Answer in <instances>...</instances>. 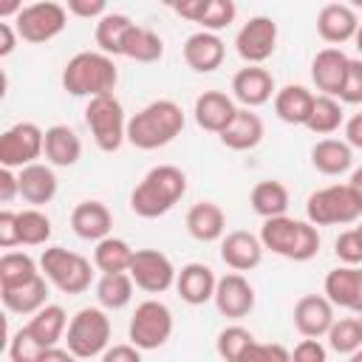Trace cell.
Listing matches in <instances>:
<instances>
[{
    "label": "cell",
    "instance_id": "cell-1",
    "mask_svg": "<svg viewBox=\"0 0 362 362\" xmlns=\"http://www.w3.org/2000/svg\"><path fill=\"white\" fill-rule=\"evenodd\" d=\"M187 192V175L175 164H158L144 173V178L130 192V209L139 218L167 215Z\"/></svg>",
    "mask_w": 362,
    "mask_h": 362
},
{
    "label": "cell",
    "instance_id": "cell-2",
    "mask_svg": "<svg viewBox=\"0 0 362 362\" xmlns=\"http://www.w3.org/2000/svg\"><path fill=\"white\" fill-rule=\"evenodd\" d=\"M184 130V110L173 99H156L127 119V141L136 150H158Z\"/></svg>",
    "mask_w": 362,
    "mask_h": 362
},
{
    "label": "cell",
    "instance_id": "cell-3",
    "mask_svg": "<svg viewBox=\"0 0 362 362\" xmlns=\"http://www.w3.org/2000/svg\"><path fill=\"white\" fill-rule=\"evenodd\" d=\"M119 82V71L113 65V57L102 51H79L74 54L62 68V88L71 96H107L113 93Z\"/></svg>",
    "mask_w": 362,
    "mask_h": 362
},
{
    "label": "cell",
    "instance_id": "cell-4",
    "mask_svg": "<svg viewBox=\"0 0 362 362\" xmlns=\"http://www.w3.org/2000/svg\"><path fill=\"white\" fill-rule=\"evenodd\" d=\"M257 238H260L263 249H269V252H274V255H280L286 260H294V263H305L320 252L317 226L308 223V221L288 218V215L263 221Z\"/></svg>",
    "mask_w": 362,
    "mask_h": 362
},
{
    "label": "cell",
    "instance_id": "cell-5",
    "mask_svg": "<svg viewBox=\"0 0 362 362\" xmlns=\"http://www.w3.org/2000/svg\"><path fill=\"white\" fill-rule=\"evenodd\" d=\"M65 348L76 359H90L102 356L110 348V317L105 314L102 305H88L79 308L65 331Z\"/></svg>",
    "mask_w": 362,
    "mask_h": 362
},
{
    "label": "cell",
    "instance_id": "cell-6",
    "mask_svg": "<svg viewBox=\"0 0 362 362\" xmlns=\"http://www.w3.org/2000/svg\"><path fill=\"white\" fill-rule=\"evenodd\" d=\"M40 269H42V277L62 294H82L90 288V280H93L90 260L65 246H48L40 255Z\"/></svg>",
    "mask_w": 362,
    "mask_h": 362
},
{
    "label": "cell",
    "instance_id": "cell-7",
    "mask_svg": "<svg viewBox=\"0 0 362 362\" xmlns=\"http://www.w3.org/2000/svg\"><path fill=\"white\" fill-rule=\"evenodd\" d=\"M362 218V204L348 184H331L314 189L305 201V221L314 226H339Z\"/></svg>",
    "mask_w": 362,
    "mask_h": 362
},
{
    "label": "cell",
    "instance_id": "cell-8",
    "mask_svg": "<svg viewBox=\"0 0 362 362\" xmlns=\"http://www.w3.org/2000/svg\"><path fill=\"white\" fill-rule=\"evenodd\" d=\"M85 122H88L90 136H93V141H96V147H99L102 153H116V150L127 141L124 107H122V102H119L113 93L88 99Z\"/></svg>",
    "mask_w": 362,
    "mask_h": 362
},
{
    "label": "cell",
    "instance_id": "cell-9",
    "mask_svg": "<svg viewBox=\"0 0 362 362\" xmlns=\"http://www.w3.org/2000/svg\"><path fill=\"white\" fill-rule=\"evenodd\" d=\"M127 337L139 351H156L173 337V311L161 300H144L136 305Z\"/></svg>",
    "mask_w": 362,
    "mask_h": 362
},
{
    "label": "cell",
    "instance_id": "cell-10",
    "mask_svg": "<svg viewBox=\"0 0 362 362\" xmlns=\"http://www.w3.org/2000/svg\"><path fill=\"white\" fill-rule=\"evenodd\" d=\"M68 25V8L62 3H31L23 6V11L14 17V28L20 34V40L31 42V45H42L51 42L54 37H59Z\"/></svg>",
    "mask_w": 362,
    "mask_h": 362
},
{
    "label": "cell",
    "instance_id": "cell-11",
    "mask_svg": "<svg viewBox=\"0 0 362 362\" xmlns=\"http://www.w3.org/2000/svg\"><path fill=\"white\" fill-rule=\"evenodd\" d=\"M45 156V130L34 122H17L0 136V164L8 170H23Z\"/></svg>",
    "mask_w": 362,
    "mask_h": 362
},
{
    "label": "cell",
    "instance_id": "cell-12",
    "mask_svg": "<svg viewBox=\"0 0 362 362\" xmlns=\"http://www.w3.org/2000/svg\"><path fill=\"white\" fill-rule=\"evenodd\" d=\"M127 274L133 277L136 288L147 294H164L167 288L175 286V277H178L173 260L158 249H136Z\"/></svg>",
    "mask_w": 362,
    "mask_h": 362
},
{
    "label": "cell",
    "instance_id": "cell-13",
    "mask_svg": "<svg viewBox=\"0 0 362 362\" xmlns=\"http://www.w3.org/2000/svg\"><path fill=\"white\" fill-rule=\"evenodd\" d=\"M277 48V23L266 14L252 17L235 37V51L246 65H263Z\"/></svg>",
    "mask_w": 362,
    "mask_h": 362
},
{
    "label": "cell",
    "instance_id": "cell-14",
    "mask_svg": "<svg viewBox=\"0 0 362 362\" xmlns=\"http://www.w3.org/2000/svg\"><path fill=\"white\" fill-rule=\"evenodd\" d=\"M291 320H294V328L305 339H320L331 331L337 317H334V305L325 294H305L294 303Z\"/></svg>",
    "mask_w": 362,
    "mask_h": 362
},
{
    "label": "cell",
    "instance_id": "cell-15",
    "mask_svg": "<svg viewBox=\"0 0 362 362\" xmlns=\"http://www.w3.org/2000/svg\"><path fill=\"white\" fill-rule=\"evenodd\" d=\"M173 11L189 23H198L201 31L218 34L221 28L235 23L238 6L232 0H181V3H173Z\"/></svg>",
    "mask_w": 362,
    "mask_h": 362
},
{
    "label": "cell",
    "instance_id": "cell-16",
    "mask_svg": "<svg viewBox=\"0 0 362 362\" xmlns=\"http://www.w3.org/2000/svg\"><path fill=\"white\" fill-rule=\"evenodd\" d=\"M325 297L334 308L362 314V266H337L325 274Z\"/></svg>",
    "mask_w": 362,
    "mask_h": 362
},
{
    "label": "cell",
    "instance_id": "cell-17",
    "mask_svg": "<svg viewBox=\"0 0 362 362\" xmlns=\"http://www.w3.org/2000/svg\"><path fill=\"white\" fill-rule=\"evenodd\" d=\"M215 308L229 317V320H240L246 317L252 308H255V288L252 283L238 274V272H229L223 277H218V286H215Z\"/></svg>",
    "mask_w": 362,
    "mask_h": 362
},
{
    "label": "cell",
    "instance_id": "cell-18",
    "mask_svg": "<svg viewBox=\"0 0 362 362\" xmlns=\"http://www.w3.org/2000/svg\"><path fill=\"white\" fill-rule=\"evenodd\" d=\"M274 93V76L263 65H246L232 76V96L249 110L266 105Z\"/></svg>",
    "mask_w": 362,
    "mask_h": 362
},
{
    "label": "cell",
    "instance_id": "cell-19",
    "mask_svg": "<svg viewBox=\"0 0 362 362\" xmlns=\"http://www.w3.org/2000/svg\"><path fill=\"white\" fill-rule=\"evenodd\" d=\"M181 54H184V62L195 74H212L215 68H221V62L226 57V45L212 31H195L184 40Z\"/></svg>",
    "mask_w": 362,
    "mask_h": 362
},
{
    "label": "cell",
    "instance_id": "cell-20",
    "mask_svg": "<svg viewBox=\"0 0 362 362\" xmlns=\"http://www.w3.org/2000/svg\"><path fill=\"white\" fill-rule=\"evenodd\" d=\"M221 260L238 274L240 272H252L263 260V243H260L257 235H252L246 229L226 232L223 240H221Z\"/></svg>",
    "mask_w": 362,
    "mask_h": 362
},
{
    "label": "cell",
    "instance_id": "cell-21",
    "mask_svg": "<svg viewBox=\"0 0 362 362\" xmlns=\"http://www.w3.org/2000/svg\"><path fill=\"white\" fill-rule=\"evenodd\" d=\"M359 31V20H356V11L348 6V3H325L317 14V34L331 42V48L354 40Z\"/></svg>",
    "mask_w": 362,
    "mask_h": 362
},
{
    "label": "cell",
    "instance_id": "cell-22",
    "mask_svg": "<svg viewBox=\"0 0 362 362\" xmlns=\"http://www.w3.org/2000/svg\"><path fill=\"white\" fill-rule=\"evenodd\" d=\"M192 113H195V122L201 130L221 136L232 124V119L238 116V107H235L232 96H226L223 90H204L195 99Z\"/></svg>",
    "mask_w": 362,
    "mask_h": 362
},
{
    "label": "cell",
    "instance_id": "cell-23",
    "mask_svg": "<svg viewBox=\"0 0 362 362\" xmlns=\"http://www.w3.org/2000/svg\"><path fill=\"white\" fill-rule=\"evenodd\" d=\"M71 229L82 240H105L113 229V215L102 201H79L71 212Z\"/></svg>",
    "mask_w": 362,
    "mask_h": 362
},
{
    "label": "cell",
    "instance_id": "cell-24",
    "mask_svg": "<svg viewBox=\"0 0 362 362\" xmlns=\"http://www.w3.org/2000/svg\"><path fill=\"white\" fill-rule=\"evenodd\" d=\"M348 59L339 48H322L317 51V57L311 59V79L317 85V90L322 96H339L342 82H345V71H348Z\"/></svg>",
    "mask_w": 362,
    "mask_h": 362
},
{
    "label": "cell",
    "instance_id": "cell-25",
    "mask_svg": "<svg viewBox=\"0 0 362 362\" xmlns=\"http://www.w3.org/2000/svg\"><path fill=\"white\" fill-rule=\"evenodd\" d=\"M218 277L206 263H187L175 277V291L187 305H204L215 297Z\"/></svg>",
    "mask_w": 362,
    "mask_h": 362
},
{
    "label": "cell",
    "instance_id": "cell-26",
    "mask_svg": "<svg viewBox=\"0 0 362 362\" xmlns=\"http://www.w3.org/2000/svg\"><path fill=\"white\" fill-rule=\"evenodd\" d=\"M187 232L201 243L223 240L226 232V215L215 201H198L187 212Z\"/></svg>",
    "mask_w": 362,
    "mask_h": 362
},
{
    "label": "cell",
    "instance_id": "cell-27",
    "mask_svg": "<svg viewBox=\"0 0 362 362\" xmlns=\"http://www.w3.org/2000/svg\"><path fill=\"white\" fill-rule=\"evenodd\" d=\"M223 147L229 150H255L260 141H263V119L249 110V107H238V116L232 119V124L218 136Z\"/></svg>",
    "mask_w": 362,
    "mask_h": 362
},
{
    "label": "cell",
    "instance_id": "cell-28",
    "mask_svg": "<svg viewBox=\"0 0 362 362\" xmlns=\"http://www.w3.org/2000/svg\"><path fill=\"white\" fill-rule=\"evenodd\" d=\"M17 175H20V195H23L25 204L40 209L42 204L54 201V195H57V175H54V170L48 164H40V161L28 164Z\"/></svg>",
    "mask_w": 362,
    "mask_h": 362
},
{
    "label": "cell",
    "instance_id": "cell-29",
    "mask_svg": "<svg viewBox=\"0 0 362 362\" xmlns=\"http://www.w3.org/2000/svg\"><path fill=\"white\" fill-rule=\"evenodd\" d=\"M45 158L51 167H74L82 158V141L74 127L51 124L45 130Z\"/></svg>",
    "mask_w": 362,
    "mask_h": 362
},
{
    "label": "cell",
    "instance_id": "cell-30",
    "mask_svg": "<svg viewBox=\"0 0 362 362\" xmlns=\"http://www.w3.org/2000/svg\"><path fill=\"white\" fill-rule=\"evenodd\" d=\"M0 297L11 314H37L40 308L48 305V280L42 274H37L34 280H28L23 286L0 288Z\"/></svg>",
    "mask_w": 362,
    "mask_h": 362
},
{
    "label": "cell",
    "instance_id": "cell-31",
    "mask_svg": "<svg viewBox=\"0 0 362 362\" xmlns=\"http://www.w3.org/2000/svg\"><path fill=\"white\" fill-rule=\"evenodd\" d=\"M314 107V93L305 85H283L274 93V113L286 124H303L308 122Z\"/></svg>",
    "mask_w": 362,
    "mask_h": 362
},
{
    "label": "cell",
    "instance_id": "cell-32",
    "mask_svg": "<svg viewBox=\"0 0 362 362\" xmlns=\"http://www.w3.org/2000/svg\"><path fill=\"white\" fill-rule=\"evenodd\" d=\"M354 164V150L342 139H320L311 147V167L322 175H342Z\"/></svg>",
    "mask_w": 362,
    "mask_h": 362
},
{
    "label": "cell",
    "instance_id": "cell-33",
    "mask_svg": "<svg viewBox=\"0 0 362 362\" xmlns=\"http://www.w3.org/2000/svg\"><path fill=\"white\" fill-rule=\"evenodd\" d=\"M25 328L31 331V337L42 345V348H54L59 345V339L68 331V314L62 305L48 303L45 308H40L37 314H31V320L25 322Z\"/></svg>",
    "mask_w": 362,
    "mask_h": 362
},
{
    "label": "cell",
    "instance_id": "cell-34",
    "mask_svg": "<svg viewBox=\"0 0 362 362\" xmlns=\"http://www.w3.org/2000/svg\"><path fill=\"white\" fill-rule=\"evenodd\" d=\"M249 204H252V209H255L263 221L280 218V215H286V209H288V189H286L283 181H274V178L257 181V184L252 187V192H249Z\"/></svg>",
    "mask_w": 362,
    "mask_h": 362
},
{
    "label": "cell",
    "instance_id": "cell-35",
    "mask_svg": "<svg viewBox=\"0 0 362 362\" xmlns=\"http://www.w3.org/2000/svg\"><path fill=\"white\" fill-rule=\"evenodd\" d=\"M122 57L133 59V62H158L164 57V40L147 28V25H133L124 37V45H122Z\"/></svg>",
    "mask_w": 362,
    "mask_h": 362
},
{
    "label": "cell",
    "instance_id": "cell-36",
    "mask_svg": "<svg viewBox=\"0 0 362 362\" xmlns=\"http://www.w3.org/2000/svg\"><path fill=\"white\" fill-rule=\"evenodd\" d=\"M133 25H136V23H133L127 14L107 11V14L96 23V31H93L99 51H102V54H107V57H122L124 37H127V31H130Z\"/></svg>",
    "mask_w": 362,
    "mask_h": 362
},
{
    "label": "cell",
    "instance_id": "cell-37",
    "mask_svg": "<svg viewBox=\"0 0 362 362\" xmlns=\"http://www.w3.org/2000/svg\"><path fill=\"white\" fill-rule=\"evenodd\" d=\"M136 249H130L127 240L122 238H105L96 243L93 249V266L102 272V274H119V272H127L130 269V260H133Z\"/></svg>",
    "mask_w": 362,
    "mask_h": 362
},
{
    "label": "cell",
    "instance_id": "cell-38",
    "mask_svg": "<svg viewBox=\"0 0 362 362\" xmlns=\"http://www.w3.org/2000/svg\"><path fill=\"white\" fill-rule=\"evenodd\" d=\"M345 124V110H342V102L334 99V96H314V107H311V116L305 122V127L317 136H331L337 133L339 127Z\"/></svg>",
    "mask_w": 362,
    "mask_h": 362
},
{
    "label": "cell",
    "instance_id": "cell-39",
    "mask_svg": "<svg viewBox=\"0 0 362 362\" xmlns=\"http://www.w3.org/2000/svg\"><path fill=\"white\" fill-rule=\"evenodd\" d=\"M133 277L127 272L119 274H102L96 283V300L105 311H119L133 300Z\"/></svg>",
    "mask_w": 362,
    "mask_h": 362
},
{
    "label": "cell",
    "instance_id": "cell-40",
    "mask_svg": "<svg viewBox=\"0 0 362 362\" xmlns=\"http://www.w3.org/2000/svg\"><path fill=\"white\" fill-rule=\"evenodd\" d=\"M37 274H42V272H37V263L25 252H6L0 257V288L23 286V283L34 280Z\"/></svg>",
    "mask_w": 362,
    "mask_h": 362
},
{
    "label": "cell",
    "instance_id": "cell-41",
    "mask_svg": "<svg viewBox=\"0 0 362 362\" xmlns=\"http://www.w3.org/2000/svg\"><path fill=\"white\" fill-rule=\"evenodd\" d=\"M17 223H20V246H42L51 238V218L37 206L17 212Z\"/></svg>",
    "mask_w": 362,
    "mask_h": 362
},
{
    "label": "cell",
    "instance_id": "cell-42",
    "mask_svg": "<svg viewBox=\"0 0 362 362\" xmlns=\"http://www.w3.org/2000/svg\"><path fill=\"white\" fill-rule=\"evenodd\" d=\"M328 337V345L331 351L337 354H354L362 348V331H359V320L356 317H342V320H334L331 331L325 334Z\"/></svg>",
    "mask_w": 362,
    "mask_h": 362
},
{
    "label": "cell",
    "instance_id": "cell-43",
    "mask_svg": "<svg viewBox=\"0 0 362 362\" xmlns=\"http://www.w3.org/2000/svg\"><path fill=\"white\" fill-rule=\"evenodd\" d=\"M252 342H255V337H252L249 328H243V325H226V328L218 334V339H215V351H218V356H221L223 362H238L240 354H243Z\"/></svg>",
    "mask_w": 362,
    "mask_h": 362
},
{
    "label": "cell",
    "instance_id": "cell-44",
    "mask_svg": "<svg viewBox=\"0 0 362 362\" xmlns=\"http://www.w3.org/2000/svg\"><path fill=\"white\" fill-rule=\"evenodd\" d=\"M42 351L45 348L31 337V331L25 325L20 331H14L11 339H8V356H11V362H37Z\"/></svg>",
    "mask_w": 362,
    "mask_h": 362
},
{
    "label": "cell",
    "instance_id": "cell-45",
    "mask_svg": "<svg viewBox=\"0 0 362 362\" xmlns=\"http://www.w3.org/2000/svg\"><path fill=\"white\" fill-rule=\"evenodd\" d=\"M238 362H291V351L280 342H252Z\"/></svg>",
    "mask_w": 362,
    "mask_h": 362
},
{
    "label": "cell",
    "instance_id": "cell-46",
    "mask_svg": "<svg viewBox=\"0 0 362 362\" xmlns=\"http://www.w3.org/2000/svg\"><path fill=\"white\" fill-rule=\"evenodd\" d=\"M334 252L342 266H362V240H359L356 229L339 232V238L334 240Z\"/></svg>",
    "mask_w": 362,
    "mask_h": 362
},
{
    "label": "cell",
    "instance_id": "cell-47",
    "mask_svg": "<svg viewBox=\"0 0 362 362\" xmlns=\"http://www.w3.org/2000/svg\"><path fill=\"white\" fill-rule=\"evenodd\" d=\"M337 99L342 105H362V57L359 59H348L345 82H342V90H339Z\"/></svg>",
    "mask_w": 362,
    "mask_h": 362
},
{
    "label": "cell",
    "instance_id": "cell-48",
    "mask_svg": "<svg viewBox=\"0 0 362 362\" xmlns=\"http://www.w3.org/2000/svg\"><path fill=\"white\" fill-rule=\"evenodd\" d=\"M291 362H328V351L320 339H300L291 351Z\"/></svg>",
    "mask_w": 362,
    "mask_h": 362
},
{
    "label": "cell",
    "instance_id": "cell-49",
    "mask_svg": "<svg viewBox=\"0 0 362 362\" xmlns=\"http://www.w3.org/2000/svg\"><path fill=\"white\" fill-rule=\"evenodd\" d=\"M68 14L82 17V20H102L107 14V3L105 0H68Z\"/></svg>",
    "mask_w": 362,
    "mask_h": 362
},
{
    "label": "cell",
    "instance_id": "cell-50",
    "mask_svg": "<svg viewBox=\"0 0 362 362\" xmlns=\"http://www.w3.org/2000/svg\"><path fill=\"white\" fill-rule=\"evenodd\" d=\"M0 246L3 249L20 246V223H17V212L11 209L0 212Z\"/></svg>",
    "mask_w": 362,
    "mask_h": 362
},
{
    "label": "cell",
    "instance_id": "cell-51",
    "mask_svg": "<svg viewBox=\"0 0 362 362\" xmlns=\"http://www.w3.org/2000/svg\"><path fill=\"white\" fill-rule=\"evenodd\" d=\"M102 362H141V351L133 342H119L102 354Z\"/></svg>",
    "mask_w": 362,
    "mask_h": 362
},
{
    "label": "cell",
    "instance_id": "cell-52",
    "mask_svg": "<svg viewBox=\"0 0 362 362\" xmlns=\"http://www.w3.org/2000/svg\"><path fill=\"white\" fill-rule=\"evenodd\" d=\"M20 195V175L8 167H0V204H11Z\"/></svg>",
    "mask_w": 362,
    "mask_h": 362
},
{
    "label": "cell",
    "instance_id": "cell-53",
    "mask_svg": "<svg viewBox=\"0 0 362 362\" xmlns=\"http://www.w3.org/2000/svg\"><path fill=\"white\" fill-rule=\"evenodd\" d=\"M345 141L351 150H362V113H354L345 124Z\"/></svg>",
    "mask_w": 362,
    "mask_h": 362
},
{
    "label": "cell",
    "instance_id": "cell-54",
    "mask_svg": "<svg viewBox=\"0 0 362 362\" xmlns=\"http://www.w3.org/2000/svg\"><path fill=\"white\" fill-rule=\"evenodd\" d=\"M17 28L6 20H0V57H8L14 48H17Z\"/></svg>",
    "mask_w": 362,
    "mask_h": 362
},
{
    "label": "cell",
    "instance_id": "cell-55",
    "mask_svg": "<svg viewBox=\"0 0 362 362\" xmlns=\"http://www.w3.org/2000/svg\"><path fill=\"white\" fill-rule=\"evenodd\" d=\"M37 362H79L68 348H59V345H54V348H45L42 354H40V359Z\"/></svg>",
    "mask_w": 362,
    "mask_h": 362
},
{
    "label": "cell",
    "instance_id": "cell-56",
    "mask_svg": "<svg viewBox=\"0 0 362 362\" xmlns=\"http://www.w3.org/2000/svg\"><path fill=\"white\" fill-rule=\"evenodd\" d=\"M348 187H351V192L356 195V201L362 204V167H356V170L351 173V181H348Z\"/></svg>",
    "mask_w": 362,
    "mask_h": 362
},
{
    "label": "cell",
    "instance_id": "cell-57",
    "mask_svg": "<svg viewBox=\"0 0 362 362\" xmlns=\"http://www.w3.org/2000/svg\"><path fill=\"white\" fill-rule=\"evenodd\" d=\"M354 42H356V51L362 54V23H359V31H356V37H354Z\"/></svg>",
    "mask_w": 362,
    "mask_h": 362
},
{
    "label": "cell",
    "instance_id": "cell-58",
    "mask_svg": "<svg viewBox=\"0 0 362 362\" xmlns=\"http://www.w3.org/2000/svg\"><path fill=\"white\" fill-rule=\"evenodd\" d=\"M348 362H362V348H359V351H354V354L348 356Z\"/></svg>",
    "mask_w": 362,
    "mask_h": 362
},
{
    "label": "cell",
    "instance_id": "cell-59",
    "mask_svg": "<svg viewBox=\"0 0 362 362\" xmlns=\"http://www.w3.org/2000/svg\"><path fill=\"white\" fill-rule=\"evenodd\" d=\"M354 229H356V235H359V240H362V221H359V223H356Z\"/></svg>",
    "mask_w": 362,
    "mask_h": 362
},
{
    "label": "cell",
    "instance_id": "cell-60",
    "mask_svg": "<svg viewBox=\"0 0 362 362\" xmlns=\"http://www.w3.org/2000/svg\"><path fill=\"white\" fill-rule=\"evenodd\" d=\"M356 320H359V331H362V314H356Z\"/></svg>",
    "mask_w": 362,
    "mask_h": 362
}]
</instances>
